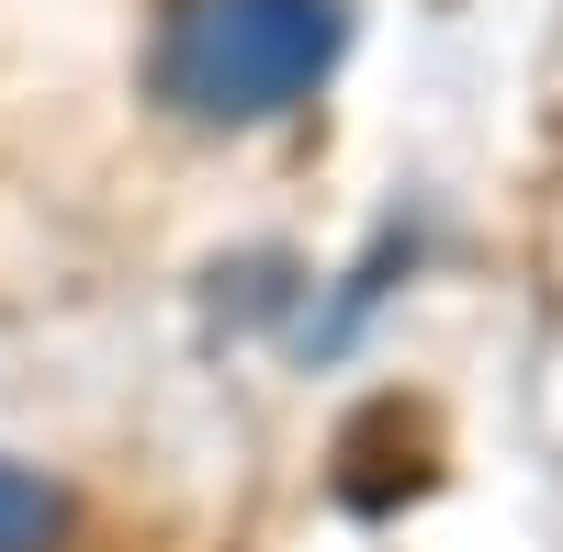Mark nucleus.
<instances>
[{"label":"nucleus","mask_w":563,"mask_h":552,"mask_svg":"<svg viewBox=\"0 0 563 552\" xmlns=\"http://www.w3.org/2000/svg\"><path fill=\"white\" fill-rule=\"evenodd\" d=\"M339 57H350V0H169L147 90L203 135H249L305 113L339 79Z\"/></svg>","instance_id":"obj_1"},{"label":"nucleus","mask_w":563,"mask_h":552,"mask_svg":"<svg viewBox=\"0 0 563 552\" xmlns=\"http://www.w3.org/2000/svg\"><path fill=\"white\" fill-rule=\"evenodd\" d=\"M0 552H68V496L0 451Z\"/></svg>","instance_id":"obj_2"}]
</instances>
